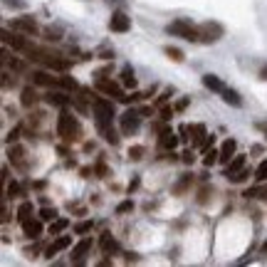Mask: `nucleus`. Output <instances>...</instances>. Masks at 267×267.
Instances as JSON below:
<instances>
[{
	"instance_id": "obj_29",
	"label": "nucleus",
	"mask_w": 267,
	"mask_h": 267,
	"mask_svg": "<svg viewBox=\"0 0 267 267\" xmlns=\"http://www.w3.org/2000/svg\"><path fill=\"white\" fill-rule=\"evenodd\" d=\"M55 218H57V210L55 208H42L40 210V220H50V223H52Z\"/></svg>"
},
{
	"instance_id": "obj_34",
	"label": "nucleus",
	"mask_w": 267,
	"mask_h": 267,
	"mask_svg": "<svg viewBox=\"0 0 267 267\" xmlns=\"http://www.w3.org/2000/svg\"><path fill=\"white\" fill-rule=\"evenodd\" d=\"M129 210H134V203H131V201H124V203H119L116 213H129Z\"/></svg>"
},
{
	"instance_id": "obj_15",
	"label": "nucleus",
	"mask_w": 267,
	"mask_h": 267,
	"mask_svg": "<svg viewBox=\"0 0 267 267\" xmlns=\"http://www.w3.org/2000/svg\"><path fill=\"white\" fill-rule=\"evenodd\" d=\"M45 102L52 104V107H67V104H72V99L67 94H62V92H50V94H45Z\"/></svg>"
},
{
	"instance_id": "obj_1",
	"label": "nucleus",
	"mask_w": 267,
	"mask_h": 267,
	"mask_svg": "<svg viewBox=\"0 0 267 267\" xmlns=\"http://www.w3.org/2000/svg\"><path fill=\"white\" fill-rule=\"evenodd\" d=\"M57 134L64 144H75L82 139V129H79V121L75 119V114H70L64 107H62V114L57 116Z\"/></svg>"
},
{
	"instance_id": "obj_43",
	"label": "nucleus",
	"mask_w": 267,
	"mask_h": 267,
	"mask_svg": "<svg viewBox=\"0 0 267 267\" xmlns=\"http://www.w3.org/2000/svg\"><path fill=\"white\" fill-rule=\"evenodd\" d=\"M183 163H188V166L193 163V156H191V151H186V153H183Z\"/></svg>"
},
{
	"instance_id": "obj_2",
	"label": "nucleus",
	"mask_w": 267,
	"mask_h": 267,
	"mask_svg": "<svg viewBox=\"0 0 267 267\" xmlns=\"http://www.w3.org/2000/svg\"><path fill=\"white\" fill-rule=\"evenodd\" d=\"M166 32H169V35H176V38L188 40V42H201L198 27H193L188 20H176V22H171V25L166 27Z\"/></svg>"
},
{
	"instance_id": "obj_9",
	"label": "nucleus",
	"mask_w": 267,
	"mask_h": 267,
	"mask_svg": "<svg viewBox=\"0 0 267 267\" xmlns=\"http://www.w3.org/2000/svg\"><path fill=\"white\" fill-rule=\"evenodd\" d=\"M158 144H161V149L173 151V149H176V144H178V136H176L169 126H163V129H161V136H158Z\"/></svg>"
},
{
	"instance_id": "obj_7",
	"label": "nucleus",
	"mask_w": 267,
	"mask_h": 267,
	"mask_svg": "<svg viewBox=\"0 0 267 267\" xmlns=\"http://www.w3.org/2000/svg\"><path fill=\"white\" fill-rule=\"evenodd\" d=\"M70 245H72V238H70V235H59L57 240H55V243H52L50 248L45 250V257H50V260H52V257H55L57 252H62V250H67Z\"/></svg>"
},
{
	"instance_id": "obj_37",
	"label": "nucleus",
	"mask_w": 267,
	"mask_h": 267,
	"mask_svg": "<svg viewBox=\"0 0 267 267\" xmlns=\"http://www.w3.org/2000/svg\"><path fill=\"white\" fill-rule=\"evenodd\" d=\"M171 116H173V109H169V107H166V109H161V119H163V121H169Z\"/></svg>"
},
{
	"instance_id": "obj_26",
	"label": "nucleus",
	"mask_w": 267,
	"mask_h": 267,
	"mask_svg": "<svg viewBox=\"0 0 267 267\" xmlns=\"http://www.w3.org/2000/svg\"><path fill=\"white\" fill-rule=\"evenodd\" d=\"M163 52H166V55H169V57H171L173 62H183V52H181L178 47H171V45H169V47H166Z\"/></svg>"
},
{
	"instance_id": "obj_12",
	"label": "nucleus",
	"mask_w": 267,
	"mask_h": 267,
	"mask_svg": "<svg viewBox=\"0 0 267 267\" xmlns=\"http://www.w3.org/2000/svg\"><path fill=\"white\" fill-rule=\"evenodd\" d=\"M38 102H40V96H38V92H35L32 87H25V89H22V94H20V104H22L25 109L35 107Z\"/></svg>"
},
{
	"instance_id": "obj_13",
	"label": "nucleus",
	"mask_w": 267,
	"mask_h": 267,
	"mask_svg": "<svg viewBox=\"0 0 267 267\" xmlns=\"http://www.w3.org/2000/svg\"><path fill=\"white\" fill-rule=\"evenodd\" d=\"M203 87L210 89V92H218V94H223V89H225V84L220 82V77H215V75H203Z\"/></svg>"
},
{
	"instance_id": "obj_41",
	"label": "nucleus",
	"mask_w": 267,
	"mask_h": 267,
	"mask_svg": "<svg viewBox=\"0 0 267 267\" xmlns=\"http://www.w3.org/2000/svg\"><path fill=\"white\" fill-rule=\"evenodd\" d=\"M5 5H13V8H25V3H20V0H5Z\"/></svg>"
},
{
	"instance_id": "obj_23",
	"label": "nucleus",
	"mask_w": 267,
	"mask_h": 267,
	"mask_svg": "<svg viewBox=\"0 0 267 267\" xmlns=\"http://www.w3.org/2000/svg\"><path fill=\"white\" fill-rule=\"evenodd\" d=\"M121 84H124V87H136V77H134L131 67H124V70H121Z\"/></svg>"
},
{
	"instance_id": "obj_6",
	"label": "nucleus",
	"mask_w": 267,
	"mask_h": 267,
	"mask_svg": "<svg viewBox=\"0 0 267 267\" xmlns=\"http://www.w3.org/2000/svg\"><path fill=\"white\" fill-rule=\"evenodd\" d=\"M141 126V114L139 112H126V114L121 116V134H134L136 129Z\"/></svg>"
},
{
	"instance_id": "obj_16",
	"label": "nucleus",
	"mask_w": 267,
	"mask_h": 267,
	"mask_svg": "<svg viewBox=\"0 0 267 267\" xmlns=\"http://www.w3.org/2000/svg\"><path fill=\"white\" fill-rule=\"evenodd\" d=\"M22 232H25L27 238H40V232H42V223H40V220H32V218H27V220L22 223Z\"/></svg>"
},
{
	"instance_id": "obj_32",
	"label": "nucleus",
	"mask_w": 267,
	"mask_h": 267,
	"mask_svg": "<svg viewBox=\"0 0 267 267\" xmlns=\"http://www.w3.org/2000/svg\"><path fill=\"white\" fill-rule=\"evenodd\" d=\"M59 84H62V87H67V89H79V84H77L72 77H59Z\"/></svg>"
},
{
	"instance_id": "obj_21",
	"label": "nucleus",
	"mask_w": 267,
	"mask_h": 267,
	"mask_svg": "<svg viewBox=\"0 0 267 267\" xmlns=\"http://www.w3.org/2000/svg\"><path fill=\"white\" fill-rule=\"evenodd\" d=\"M191 181H193V173H186V176H183V178H181V181L173 186V193H176V195L186 193V191H188V186H191Z\"/></svg>"
},
{
	"instance_id": "obj_31",
	"label": "nucleus",
	"mask_w": 267,
	"mask_h": 267,
	"mask_svg": "<svg viewBox=\"0 0 267 267\" xmlns=\"http://www.w3.org/2000/svg\"><path fill=\"white\" fill-rule=\"evenodd\" d=\"M255 178H257L260 183H262V181H267V158L262 161V163H260V166H257V171H255Z\"/></svg>"
},
{
	"instance_id": "obj_33",
	"label": "nucleus",
	"mask_w": 267,
	"mask_h": 267,
	"mask_svg": "<svg viewBox=\"0 0 267 267\" xmlns=\"http://www.w3.org/2000/svg\"><path fill=\"white\" fill-rule=\"evenodd\" d=\"M248 176H250V173L245 171V169H243V171H238V173H235V176H230L228 181H232V183H243V181H245Z\"/></svg>"
},
{
	"instance_id": "obj_4",
	"label": "nucleus",
	"mask_w": 267,
	"mask_h": 267,
	"mask_svg": "<svg viewBox=\"0 0 267 267\" xmlns=\"http://www.w3.org/2000/svg\"><path fill=\"white\" fill-rule=\"evenodd\" d=\"M96 89L102 92V94L107 96H114V99H124V89H121V84H116L112 79H104V77H96Z\"/></svg>"
},
{
	"instance_id": "obj_22",
	"label": "nucleus",
	"mask_w": 267,
	"mask_h": 267,
	"mask_svg": "<svg viewBox=\"0 0 267 267\" xmlns=\"http://www.w3.org/2000/svg\"><path fill=\"white\" fill-rule=\"evenodd\" d=\"M67 225H70V220H67V218H55V220L50 223V235H59V232L67 228Z\"/></svg>"
},
{
	"instance_id": "obj_44",
	"label": "nucleus",
	"mask_w": 267,
	"mask_h": 267,
	"mask_svg": "<svg viewBox=\"0 0 267 267\" xmlns=\"http://www.w3.org/2000/svg\"><path fill=\"white\" fill-rule=\"evenodd\" d=\"M136 188H139V178H134L131 183H129V191H136Z\"/></svg>"
},
{
	"instance_id": "obj_5",
	"label": "nucleus",
	"mask_w": 267,
	"mask_h": 267,
	"mask_svg": "<svg viewBox=\"0 0 267 267\" xmlns=\"http://www.w3.org/2000/svg\"><path fill=\"white\" fill-rule=\"evenodd\" d=\"M129 27H131V18L124 10L112 13V20H109V30L112 32H129Z\"/></svg>"
},
{
	"instance_id": "obj_46",
	"label": "nucleus",
	"mask_w": 267,
	"mask_h": 267,
	"mask_svg": "<svg viewBox=\"0 0 267 267\" xmlns=\"http://www.w3.org/2000/svg\"><path fill=\"white\" fill-rule=\"evenodd\" d=\"M109 5H126V0H107Z\"/></svg>"
},
{
	"instance_id": "obj_18",
	"label": "nucleus",
	"mask_w": 267,
	"mask_h": 267,
	"mask_svg": "<svg viewBox=\"0 0 267 267\" xmlns=\"http://www.w3.org/2000/svg\"><path fill=\"white\" fill-rule=\"evenodd\" d=\"M235 146H238V144H235L232 139H228V141L220 146V163H230V161H232V156H235Z\"/></svg>"
},
{
	"instance_id": "obj_17",
	"label": "nucleus",
	"mask_w": 267,
	"mask_h": 267,
	"mask_svg": "<svg viewBox=\"0 0 267 267\" xmlns=\"http://www.w3.org/2000/svg\"><path fill=\"white\" fill-rule=\"evenodd\" d=\"M243 169H245V156H243V153H238V156H232V161H230L228 169H225V178L235 176V173L243 171Z\"/></svg>"
},
{
	"instance_id": "obj_45",
	"label": "nucleus",
	"mask_w": 267,
	"mask_h": 267,
	"mask_svg": "<svg viewBox=\"0 0 267 267\" xmlns=\"http://www.w3.org/2000/svg\"><path fill=\"white\" fill-rule=\"evenodd\" d=\"M136 260H139V255H134V252H129V255H126V262H136Z\"/></svg>"
},
{
	"instance_id": "obj_3",
	"label": "nucleus",
	"mask_w": 267,
	"mask_h": 267,
	"mask_svg": "<svg viewBox=\"0 0 267 267\" xmlns=\"http://www.w3.org/2000/svg\"><path fill=\"white\" fill-rule=\"evenodd\" d=\"M198 32H201V42H218V40L223 38V25L220 22H203L201 27H198Z\"/></svg>"
},
{
	"instance_id": "obj_38",
	"label": "nucleus",
	"mask_w": 267,
	"mask_h": 267,
	"mask_svg": "<svg viewBox=\"0 0 267 267\" xmlns=\"http://www.w3.org/2000/svg\"><path fill=\"white\" fill-rule=\"evenodd\" d=\"M18 193H20L18 183H10V186H8V195H18Z\"/></svg>"
},
{
	"instance_id": "obj_49",
	"label": "nucleus",
	"mask_w": 267,
	"mask_h": 267,
	"mask_svg": "<svg viewBox=\"0 0 267 267\" xmlns=\"http://www.w3.org/2000/svg\"><path fill=\"white\" fill-rule=\"evenodd\" d=\"M265 131H267V126H265Z\"/></svg>"
},
{
	"instance_id": "obj_28",
	"label": "nucleus",
	"mask_w": 267,
	"mask_h": 267,
	"mask_svg": "<svg viewBox=\"0 0 267 267\" xmlns=\"http://www.w3.org/2000/svg\"><path fill=\"white\" fill-rule=\"evenodd\" d=\"M89 230H92V220H82V223H77V225H75L77 235H87Z\"/></svg>"
},
{
	"instance_id": "obj_8",
	"label": "nucleus",
	"mask_w": 267,
	"mask_h": 267,
	"mask_svg": "<svg viewBox=\"0 0 267 267\" xmlns=\"http://www.w3.org/2000/svg\"><path fill=\"white\" fill-rule=\"evenodd\" d=\"M13 30H20V32H25V35H35L40 27L32 18H18V20H13Z\"/></svg>"
},
{
	"instance_id": "obj_47",
	"label": "nucleus",
	"mask_w": 267,
	"mask_h": 267,
	"mask_svg": "<svg viewBox=\"0 0 267 267\" xmlns=\"http://www.w3.org/2000/svg\"><path fill=\"white\" fill-rule=\"evenodd\" d=\"M260 79H265V82H267V64L260 70Z\"/></svg>"
},
{
	"instance_id": "obj_24",
	"label": "nucleus",
	"mask_w": 267,
	"mask_h": 267,
	"mask_svg": "<svg viewBox=\"0 0 267 267\" xmlns=\"http://www.w3.org/2000/svg\"><path fill=\"white\" fill-rule=\"evenodd\" d=\"M27 218H32V203H20V208H18V220H20V223H25Z\"/></svg>"
},
{
	"instance_id": "obj_36",
	"label": "nucleus",
	"mask_w": 267,
	"mask_h": 267,
	"mask_svg": "<svg viewBox=\"0 0 267 267\" xmlns=\"http://www.w3.org/2000/svg\"><path fill=\"white\" fill-rule=\"evenodd\" d=\"M94 173H96V176H99V178H107V173H109V169H107V166H104V163H96Z\"/></svg>"
},
{
	"instance_id": "obj_40",
	"label": "nucleus",
	"mask_w": 267,
	"mask_h": 267,
	"mask_svg": "<svg viewBox=\"0 0 267 267\" xmlns=\"http://www.w3.org/2000/svg\"><path fill=\"white\" fill-rule=\"evenodd\" d=\"M206 201H208V188H203L201 195H198V203H206Z\"/></svg>"
},
{
	"instance_id": "obj_42",
	"label": "nucleus",
	"mask_w": 267,
	"mask_h": 267,
	"mask_svg": "<svg viewBox=\"0 0 267 267\" xmlns=\"http://www.w3.org/2000/svg\"><path fill=\"white\" fill-rule=\"evenodd\" d=\"M10 67H13V70H25V64H22V62H18V59H13V62H10Z\"/></svg>"
},
{
	"instance_id": "obj_30",
	"label": "nucleus",
	"mask_w": 267,
	"mask_h": 267,
	"mask_svg": "<svg viewBox=\"0 0 267 267\" xmlns=\"http://www.w3.org/2000/svg\"><path fill=\"white\" fill-rule=\"evenodd\" d=\"M215 161H220V151H213V149H210L208 153H206V158H203V163H206V166H213V163H215Z\"/></svg>"
},
{
	"instance_id": "obj_11",
	"label": "nucleus",
	"mask_w": 267,
	"mask_h": 267,
	"mask_svg": "<svg viewBox=\"0 0 267 267\" xmlns=\"http://www.w3.org/2000/svg\"><path fill=\"white\" fill-rule=\"evenodd\" d=\"M32 84H38V87H55L59 84V77H52L47 75V72H32Z\"/></svg>"
},
{
	"instance_id": "obj_39",
	"label": "nucleus",
	"mask_w": 267,
	"mask_h": 267,
	"mask_svg": "<svg viewBox=\"0 0 267 267\" xmlns=\"http://www.w3.org/2000/svg\"><path fill=\"white\" fill-rule=\"evenodd\" d=\"M45 32H47V38H50V40H59L57 30H52V27H47V30H45Z\"/></svg>"
},
{
	"instance_id": "obj_35",
	"label": "nucleus",
	"mask_w": 267,
	"mask_h": 267,
	"mask_svg": "<svg viewBox=\"0 0 267 267\" xmlns=\"http://www.w3.org/2000/svg\"><path fill=\"white\" fill-rule=\"evenodd\" d=\"M18 136H20V126H18V129H13V131L5 136V144H13V141H18Z\"/></svg>"
},
{
	"instance_id": "obj_27",
	"label": "nucleus",
	"mask_w": 267,
	"mask_h": 267,
	"mask_svg": "<svg viewBox=\"0 0 267 267\" xmlns=\"http://www.w3.org/2000/svg\"><path fill=\"white\" fill-rule=\"evenodd\" d=\"M144 153H146L144 146H131V149H129V158H131V161H141V158H144Z\"/></svg>"
},
{
	"instance_id": "obj_20",
	"label": "nucleus",
	"mask_w": 267,
	"mask_h": 267,
	"mask_svg": "<svg viewBox=\"0 0 267 267\" xmlns=\"http://www.w3.org/2000/svg\"><path fill=\"white\" fill-rule=\"evenodd\" d=\"M10 161H13L18 169H27V163H25V151H22L20 146H13V149H10Z\"/></svg>"
},
{
	"instance_id": "obj_10",
	"label": "nucleus",
	"mask_w": 267,
	"mask_h": 267,
	"mask_svg": "<svg viewBox=\"0 0 267 267\" xmlns=\"http://www.w3.org/2000/svg\"><path fill=\"white\" fill-rule=\"evenodd\" d=\"M89 250H92V238H82L75 248H72V260H75V262H82Z\"/></svg>"
},
{
	"instance_id": "obj_25",
	"label": "nucleus",
	"mask_w": 267,
	"mask_h": 267,
	"mask_svg": "<svg viewBox=\"0 0 267 267\" xmlns=\"http://www.w3.org/2000/svg\"><path fill=\"white\" fill-rule=\"evenodd\" d=\"M102 248L107 250V252H112V250H116L119 245L112 240V235H109V232H104V235H102Z\"/></svg>"
},
{
	"instance_id": "obj_19",
	"label": "nucleus",
	"mask_w": 267,
	"mask_h": 267,
	"mask_svg": "<svg viewBox=\"0 0 267 267\" xmlns=\"http://www.w3.org/2000/svg\"><path fill=\"white\" fill-rule=\"evenodd\" d=\"M223 102L225 104H230V107H243V99H240V94L235 92V89H223Z\"/></svg>"
},
{
	"instance_id": "obj_48",
	"label": "nucleus",
	"mask_w": 267,
	"mask_h": 267,
	"mask_svg": "<svg viewBox=\"0 0 267 267\" xmlns=\"http://www.w3.org/2000/svg\"><path fill=\"white\" fill-rule=\"evenodd\" d=\"M262 252H265V255H267V243H265V245H262Z\"/></svg>"
},
{
	"instance_id": "obj_14",
	"label": "nucleus",
	"mask_w": 267,
	"mask_h": 267,
	"mask_svg": "<svg viewBox=\"0 0 267 267\" xmlns=\"http://www.w3.org/2000/svg\"><path fill=\"white\" fill-rule=\"evenodd\" d=\"M3 40H5V45H10L13 50H20V52H25V50L30 47V42H25L22 38H13L8 30H3Z\"/></svg>"
}]
</instances>
